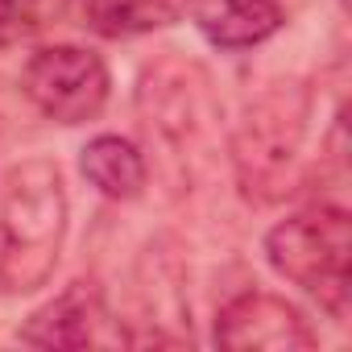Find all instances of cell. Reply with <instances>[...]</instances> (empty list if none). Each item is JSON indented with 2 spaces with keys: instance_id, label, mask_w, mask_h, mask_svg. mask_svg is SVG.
<instances>
[{
  "instance_id": "obj_12",
  "label": "cell",
  "mask_w": 352,
  "mask_h": 352,
  "mask_svg": "<svg viewBox=\"0 0 352 352\" xmlns=\"http://www.w3.org/2000/svg\"><path fill=\"white\" fill-rule=\"evenodd\" d=\"M13 290V261H9V241H5V228H0V294Z\"/></svg>"
},
{
  "instance_id": "obj_9",
  "label": "cell",
  "mask_w": 352,
  "mask_h": 352,
  "mask_svg": "<svg viewBox=\"0 0 352 352\" xmlns=\"http://www.w3.org/2000/svg\"><path fill=\"white\" fill-rule=\"evenodd\" d=\"M195 0H79V25H87L100 38H141L153 30H166L191 13Z\"/></svg>"
},
{
  "instance_id": "obj_11",
  "label": "cell",
  "mask_w": 352,
  "mask_h": 352,
  "mask_svg": "<svg viewBox=\"0 0 352 352\" xmlns=\"http://www.w3.org/2000/svg\"><path fill=\"white\" fill-rule=\"evenodd\" d=\"M25 13H30V0H0V30L25 21Z\"/></svg>"
},
{
  "instance_id": "obj_6",
  "label": "cell",
  "mask_w": 352,
  "mask_h": 352,
  "mask_svg": "<svg viewBox=\"0 0 352 352\" xmlns=\"http://www.w3.org/2000/svg\"><path fill=\"white\" fill-rule=\"evenodd\" d=\"M216 344L228 352H298L315 348V331L298 307L278 294L245 290L216 315Z\"/></svg>"
},
{
  "instance_id": "obj_10",
  "label": "cell",
  "mask_w": 352,
  "mask_h": 352,
  "mask_svg": "<svg viewBox=\"0 0 352 352\" xmlns=\"http://www.w3.org/2000/svg\"><path fill=\"white\" fill-rule=\"evenodd\" d=\"M79 170L104 199H116V204L137 199L145 191V183H149V166H145L141 149L133 141H124V137H112V133L83 145Z\"/></svg>"
},
{
  "instance_id": "obj_5",
  "label": "cell",
  "mask_w": 352,
  "mask_h": 352,
  "mask_svg": "<svg viewBox=\"0 0 352 352\" xmlns=\"http://www.w3.org/2000/svg\"><path fill=\"white\" fill-rule=\"evenodd\" d=\"M137 108L149 141L174 145V157H191L187 149L208 133L212 96H208V75L195 63L183 58H157L145 67L141 87H137Z\"/></svg>"
},
{
  "instance_id": "obj_2",
  "label": "cell",
  "mask_w": 352,
  "mask_h": 352,
  "mask_svg": "<svg viewBox=\"0 0 352 352\" xmlns=\"http://www.w3.org/2000/svg\"><path fill=\"white\" fill-rule=\"evenodd\" d=\"M0 228L9 241L13 290H34L50 278L67 236V187L50 157H25L5 174Z\"/></svg>"
},
{
  "instance_id": "obj_8",
  "label": "cell",
  "mask_w": 352,
  "mask_h": 352,
  "mask_svg": "<svg viewBox=\"0 0 352 352\" xmlns=\"http://www.w3.org/2000/svg\"><path fill=\"white\" fill-rule=\"evenodd\" d=\"M191 13L216 50H253L282 30L278 0H195Z\"/></svg>"
},
{
  "instance_id": "obj_1",
  "label": "cell",
  "mask_w": 352,
  "mask_h": 352,
  "mask_svg": "<svg viewBox=\"0 0 352 352\" xmlns=\"http://www.w3.org/2000/svg\"><path fill=\"white\" fill-rule=\"evenodd\" d=\"M265 257L278 278L307 290L336 323H348L352 282V224L344 208H307L286 216L265 236Z\"/></svg>"
},
{
  "instance_id": "obj_7",
  "label": "cell",
  "mask_w": 352,
  "mask_h": 352,
  "mask_svg": "<svg viewBox=\"0 0 352 352\" xmlns=\"http://www.w3.org/2000/svg\"><path fill=\"white\" fill-rule=\"evenodd\" d=\"M108 307L104 294L91 282H71L58 298H50L46 307H38L25 323H21V344L34 348H87V344H108L120 340L108 331Z\"/></svg>"
},
{
  "instance_id": "obj_3",
  "label": "cell",
  "mask_w": 352,
  "mask_h": 352,
  "mask_svg": "<svg viewBox=\"0 0 352 352\" xmlns=\"http://www.w3.org/2000/svg\"><path fill=\"white\" fill-rule=\"evenodd\" d=\"M307 116L311 96L298 83H274L249 104L232 137V166L245 199L274 204L290 191V170L307 137Z\"/></svg>"
},
{
  "instance_id": "obj_4",
  "label": "cell",
  "mask_w": 352,
  "mask_h": 352,
  "mask_svg": "<svg viewBox=\"0 0 352 352\" xmlns=\"http://www.w3.org/2000/svg\"><path fill=\"white\" fill-rule=\"evenodd\" d=\"M21 91L54 124H87L112 96L108 63L87 46H42L21 71Z\"/></svg>"
}]
</instances>
